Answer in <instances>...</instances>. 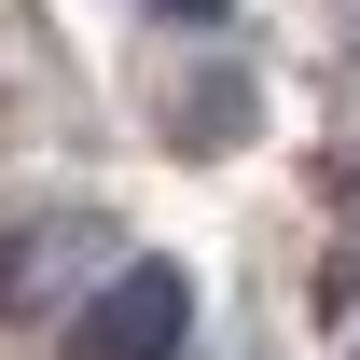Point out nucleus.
<instances>
[{
  "instance_id": "1",
  "label": "nucleus",
  "mask_w": 360,
  "mask_h": 360,
  "mask_svg": "<svg viewBox=\"0 0 360 360\" xmlns=\"http://www.w3.org/2000/svg\"><path fill=\"white\" fill-rule=\"evenodd\" d=\"M180 333H194V277L180 264H111L70 305V360H180Z\"/></svg>"
},
{
  "instance_id": "2",
  "label": "nucleus",
  "mask_w": 360,
  "mask_h": 360,
  "mask_svg": "<svg viewBox=\"0 0 360 360\" xmlns=\"http://www.w3.org/2000/svg\"><path fill=\"white\" fill-rule=\"evenodd\" d=\"M153 14H222V0H153Z\"/></svg>"
}]
</instances>
